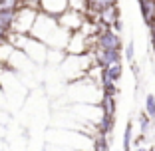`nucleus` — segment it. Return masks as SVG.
Masks as SVG:
<instances>
[{
  "label": "nucleus",
  "mask_w": 155,
  "mask_h": 151,
  "mask_svg": "<svg viewBox=\"0 0 155 151\" xmlns=\"http://www.w3.org/2000/svg\"><path fill=\"white\" fill-rule=\"evenodd\" d=\"M38 14L40 10H32V8H18L16 12V18L12 24V34H20V36H28L32 32L34 24L38 20Z\"/></svg>",
  "instance_id": "1"
},
{
  "label": "nucleus",
  "mask_w": 155,
  "mask_h": 151,
  "mask_svg": "<svg viewBox=\"0 0 155 151\" xmlns=\"http://www.w3.org/2000/svg\"><path fill=\"white\" fill-rule=\"evenodd\" d=\"M70 10V0H42L40 4V12L48 14V16H62V14Z\"/></svg>",
  "instance_id": "5"
},
{
  "label": "nucleus",
  "mask_w": 155,
  "mask_h": 151,
  "mask_svg": "<svg viewBox=\"0 0 155 151\" xmlns=\"http://www.w3.org/2000/svg\"><path fill=\"white\" fill-rule=\"evenodd\" d=\"M101 90H104V96H107V97L117 96V86L114 82H101Z\"/></svg>",
  "instance_id": "14"
},
{
  "label": "nucleus",
  "mask_w": 155,
  "mask_h": 151,
  "mask_svg": "<svg viewBox=\"0 0 155 151\" xmlns=\"http://www.w3.org/2000/svg\"><path fill=\"white\" fill-rule=\"evenodd\" d=\"M58 22L60 26L68 30L70 34H76V32H82L84 26H86V14L82 12H76V10H66L62 16H58Z\"/></svg>",
  "instance_id": "3"
},
{
  "label": "nucleus",
  "mask_w": 155,
  "mask_h": 151,
  "mask_svg": "<svg viewBox=\"0 0 155 151\" xmlns=\"http://www.w3.org/2000/svg\"><path fill=\"white\" fill-rule=\"evenodd\" d=\"M151 121H153V119H151L145 111L139 113V131H141V135H145V133L151 129Z\"/></svg>",
  "instance_id": "12"
},
{
  "label": "nucleus",
  "mask_w": 155,
  "mask_h": 151,
  "mask_svg": "<svg viewBox=\"0 0 155 151\" xmlns=\"http://www.w3.org/2000/svg\"><path fill=\"white\" fill-rule=\"evenodd\" d=\"M100 50H121V38L115 30H111L105 24H97V34L94 36Z\"/></svg>",
  "instance_id": "2"
},
{
  "label": "nucleus",
  "mask_w": 155,
  "mask_h": 151,
  "mask_svg": "<svg viewBox=\"0 0 155 151\" xmlns=\"http://www.w3.org/2000/svg\"><path fill=\"white\" fill-rule=\"evenodd\" d=\"M16 12L18 10H2L0 8V32L10 34L12 32V24L16 18Z\"/></svg>",
  "instance_id": "6"
},
{
  "label": "nucleus",
  "mask_w": 155,
  "mask_h": 151,
  "mask_svg": "<svg viewBox=\"0 0 155 151\" xmlns=\"http://www.w3.org/2000/svg\"><path fill=\"white\" fill-rule=\"evenodd\" d=\"M151 151H155V149H151Z\"/></svg>",
  "instance_id": "21"
},
{
  "label": "nucleus",
  "mask_w": 155,
  "mask_h": 151,
  "mask_svg": "<svg viewBox=\"0 0 155 151\" xmlns=\"http://www.w3.org/2000/svg\"><path fill=\"white\" fill-rule=\"evenodd\" d=\"M153 143H155V131H153Z\"/></svg>",
  "instance_id": "20"
},
{
  "label": "nucleus",
  "mask_w": 155,
  "mask_h": 151,
  "mask_svg": "<svg viewBox=\"0 0 155 151\" xmlns=\"http://www.w3.org/2000/svg\"><path fill=\"white\" fill-rule=\"evenodd\" d=\"M100 110L104 115H115V97H107L104 96L100 101Z\"/></svg>",
  "instance_id": "10"
},
{
  "label": "nucleus",
  "mask_w": 155,
  "mask_h": 151,
  "mask_svg": "<svg viewBox=\"0 0 155 151\" xmlns=\"http://www.w3.org/2000/svg\"><path fill=\"white\" fill-rule=\"evenodd\" d=\"M121 74H123L121 64H114V66H110V68L101 70V82H114V84H117L119 80H121Z\"/></svg>",
  "instance_id": "8"
},
{
  "label": "nucleus",
  "mask_w": 155,
  "mask_h": 151,
  "mask_svg": "<svg viewBox=\"0 0 155 151\" xmlns=\"http://www.w3.org/2000/svg\"><path fill=\"white\" fill-rule=\"evenodd\" d=\"M123 58L127 60L129 64H131V62H135V44H133V42H127V44H125V52H123Z\"/></svg>",
  "instance_id": "15"
},
{
  "label": "nucleus",
  "mask_w": 155,
  "mask_h": 151,
  "mask_svg": "<svg viewBox=\"0 0 155 151\" xmlns=\"http://www.w3.org/2000/svg\"><path fill=\"white\" fill-rule=\"evenodd\" d=\"M121 50H100L97 48L96 52V64L100 66L101 70L110 68L114 64H121Z\"/></svg>",
  "instance_id": "4"
},
{
  "label": "nucleus",
  "mask_w": 155,
  "mask_h": 151,
  "mask_svg": "<svg viewBox=\"0 0 155 151\" xmlns=\"http://www.w3.org/2000/svg\"><path fill=\"white\" fill-rule=\"evenodd\" d=\"M94 151H110V143H107V137L105 135H100L96 139V149Z\"/></svg>",
  "instance_id": "16"
},
{
  "label": "nucleus",
  "mask_w": 155,
  "mask_h": 151,
  "mask_svg": "<svg viewBox=\"0 0 155 151\" xmlns=\"http://www.w3.org/2000/svg\"><path fill=\"white\" fill-rule=\"evenodd\" d=\"M135 151H149V149H147V147H137Z\"/></svg>",
  "instance_id": "19"
},
{
  "label": "nucleus",
  "mask_w": 155,
  "mask_h": 151,
  "mask_svg": "<svg viewBox=\"0 0 155 151\" xmlns=\"http://www.w3.org/2000/svg\"><path fill=\"white\" fill-rule=\"evenodd\" d=\"M149 42H151V48L155 50V24L149 26Z\"/></svg>",
  "instance_id": "17"
},
{
  "label": "nucleus",
  "mask_w": 155,
  "mask_h": 151,
  "mask_svg": "<svg viewBox=\"0 0 155 151\" xmlns=\"http://www.w3.org/2000/svg\"><path fill=\"white\" fill-rule=\"evenodd\" d=\"M131 141H133V121H127L125 131H123V151L131 149Z\"/></svg>",
  "instance_id": "11"
},
{
  "label": "nucleus",
  "mask_w": 155,
  "mask_h": 151,
  "mask_svg": "<svg viewBox=\"0 0 155 151\" xmlns=\"http://www.w3.org/2000/svg\"><path fill=\"white\" fill-rule=\"evenodd\" d=\"M115 125V115H104L101 113V119L97 121V131H100V135H110L111 129H114Z\"/></svg>",
  "instance_id": "9"
},
{
  "label": "nucleus",
  "mask_w": 155,
  "mask_h": 151,
  "mask_svg": "<svg viewBox=\"0 0 155 151\" xmlns=\"http://www.w3.org/2000/svg\"><path fill=\"white\" fill-rule=\"evenodd\" d=\"M145 113L151 119H155V96L153 94H147L145 96Z\"/></svg>",
  "instance_id": "13"
},
{
  "label": "nucleus",
  "mask_w": 155,
  "mask_h": 151,
  "mask_svg": "<svg viewBox=\"0 0 155 151\" xmlns=\"http://www.w3.org/2000/svg\"><path fill=\"white\" fill-rule=\"evenodd\" d=\"M139 10H141V16H143L147 26H153L155 24V0H143V2H139Z\"/></svg>",
  "instance_id": "7"
},
{
  "label": "nucleus",
  "mask_w": 155,
  "mask_h": 151,
  "mask_svg": "<svg viewBox=\"0 0 155 151\" xmlns=\"http://www.w3.org/2000/svg\"><path fill=\"white\" fill-rule=\"evenodd\" d=\"M129 66H131V72L135 74V76H139V66H137V62H131Z\"/></svg>",
  "instance_id": "18"
}]
</instances>
